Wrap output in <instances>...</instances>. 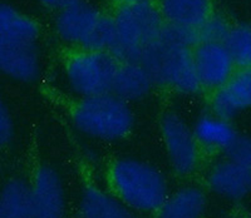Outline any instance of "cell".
Wrapping results in <instances>:
<instances>
[{"label":"cell","mask_w":251,"mask_h":218,"mask_svg":"<svg viewBox=\"0 0 251 218\" xmlns=\"http://www.w3.org/2000/svg\"><path fill=\"white\" fill-rule=\"evenodd\" d=\"M197 43L194 31L165 24L160 38L146 51L140 63L151 74L154 84L177 93L194 94L201 89L192 54Z\"/></svg>","instance_id":"obj_1"},{"label":"cell","mask_w":251,"mask_h":218,"mask_svg":"<svg viewBox=\"0 0 251 218\" xmlns=\"http://www.w3.org/2000/svg\"><path fill=\"white\" fill-rule=\"evenodd\" d=\"M111 192L132 211L158 212L169 198V183L160 170L136 158H118L108 170Z\"/></svg>","instance_id":"obj_2"},{"label":"cell","mask_w":251,"mask_h":218,"mask_svg":"<svg viewBox=\"0 0 251 218\" xmlns=\"http://www.w3.org/2000/svg\"><path fill=\"white\" fill-rule=\"evenodd\" d=\"M114 40L111 53L120 62H141L160 38L165 22L152 1L118 6L113 15Z\"/></svg>","instance_id":"obj_3"},{"label":"cell","mask_w":251,"mask_h":218,"mask_svg":"<svg viewBox=\"0 0 251 218\" xmlns=\"http://www.w3.org/2000/svg\"><path fill=\"white\" fill-rule=\"evenodd\" d=\"M72 122L84 136L112 142L131 133L134 117L128 103L111 92L78 99L72 108Z\"/></svg>","instance_id":"obj_4"},{"label":"cell","mask_w":251,"mask_h":218,"mask_svg":"<svg viewBox=\"0 0 251 218\" xmlns=\"http://www.w3.org/2000/svg\"><path fill=\"white\" fill-rule=\"evenodd\" d=\"M55 29L60 39L75 49L111 51L113 46V17L82 0L60 10Z\"/></svg>","instance_id":"obj_5"},{"label":"cell","mask_w":251,"mask_h":218,"mask_svg":"<svg viewBox=\"0 0 251 218\" xmlns=\"http://www.w3.org/2000/svg\"><path fill=\"white\" fill-rule=\"evenodd\" d=\"M118 64L108 50L75 49L64 65L69 89L78 99L111 93Z\"/></svg>","instance_id":"obj_6"},{"label":"cell","mask_w":251,"mask_h":218,"mask_svg":"<svg viewBox=\"0 0 251 218\" xmlns=\"http://www.w3.org/2000/svg\"><path fill=\"white\" fill-rule=\"evenodd\" d=\"M161 134L172 170L180 176H190L199 167L201 147L194 130L178 114L167 113L161 121Z\"/></svg>","instance_id":"obj_7"},{"label":"cell","mask_w":251,"mask_h":218,"mask_svg":"<svg viewBox=\"0 0 251 218\" xmlns=\"http://www.w3.org/2000/svg\"><path fill=\"white\" fill-rule=\"evenodd\" d=\"M196 77L201 88L217 91L231 79L236 65L224 42H199L192 49Z\"/></svg>","instance_id":"obj_8"},{"label":"cell","mask_w":251,"mask_h":218,"mask_svg":"<svg viewBox=\"0 0 251 218\" xmlns=\"http://www.w3.org/2000/svg\"><path fill=\"white\" fill-rule=\"evenodd\" d=\"M34 218H63L66 195L60 176L50 166H40L30 183Z\"/></svg>","instance_id":"obj_9"},{"label":"cell","mask_w":251,"mask_h":218,"mask_svg":"<svg viewBox=\"0 0 251 218\" xmlns=\"http://www.w3.org/2000/svg\"><path fill=\"white\" fill-rule=\"evenodd\" d=\"M206 182L215 194L228 201H241L251 193V170L226 157L210 167Z\"/></svg>","instance_id":"obj_10"},{"label":"cell","mask_w":251,"mask_h":218,"mask_svg":"<svg viewBox=\"0 0 251 218\" xmlns=\"http://www.w3.org/2000/svg\"><path fill=\"white\" fill-rule=\"evenodd\" d=\"M249 108H251V69H239L224 87L212 93L211 111L230 121Z\"/></svg>","instance_id":"obj_11"},{"label":"cell","mask_w":251,"mask_h":218,"mask_svg":"<svg viewBox=\"0 0 251 218\" xmlns=\"http://www.w3.org/2000/svg\"><path fill=\"white\" fill-rule=\"evenodd\" d=\"M39 71V54L34 44L0 43V73L26 83L37 79Z\"/></svg>","instance_id":"obj_12"},{"label":"cell","mask_w":251,"mask_h":218,"mask_svg":"<svg viewBox=\"0 0 251 218\" xmlns=\"http://www.w3.org/2000/svg\"><path fill=\"white\" fill-rule=\"evenodd\" d=\"M157 6L165 24L194 33L214 14L211 0H160Z\"/></svg>","instance_id":"obj_13"},{"label":"cell","mask_w":251,"mask_h":218,"mask_svg":"<svg viewBox=\"0 0 251 218\" xmlns=\"http://www.w3.org/2000/svg\"><path fill=\"white\" fill-rule=\"evenodd\" d=\"M154 82L140 62H120L112 84V93L125 102L143 99L151 92Z\"/></svg>","instance_id":"obj_14"},{"label":"cell","mask_w":251,"mask_h":218,"mask_svg":"<svg viewBox=\"0 0 251 218\" xmlns=\"http://www.w3.org/2000/svg\"><path fill=\"white\" fill-rule=\"evenodd\" d=\"M192 130L201 149L212 152H226L237 136L230 121L215 113L201 116Z\"/></svg>","instance_id":"obj_15"},{"label":"cell","mask_w":251,"mask_h":218,"mask_svg":"<svg viewBox=\"0 0 251 218\" xmlns=\"http://www.w3.org/2000/svg\"><path fill=\"white\" fill-rule=\"evenodd\" d=\"M82 218H136L133 211L113 193L98 187H87L79 201Z\"/></svg>","instance_id":"obj_16"},{"label":"cell","mask_w":251,"mask_h":218,"mask_svg":"<svg viewBox=\"0 0 251 218\" xmlns=\"http://www.w3.org/2000/svg\"><path fill=\"white\" fill-rule=\"evenodd\" d=\"M207 208V197L201 188L187 186L169 195L158 218H202Z\"/></svg>","instance_id":"obj_17"},{"label":"cell","mask_w":251,"mask_h":218,"mask_svg":"<svg viewBox=\"0 0 251 218\" xmlns=\"http://www.w3.org/2000/svg\"><path fill=\"white\" fill-rule=\"evenodd\" d=\"M38 37L39 26L33 18L0 3V43L34 44Z\"/></svg>","instance_id":"obj_18"},{"label":"cell","mask_w":251,"mask_h":218,"mask_svg":"<svg viewBox=\"0 0 251 218\" xmlns=\"http://www.w3.org/2000/svg\"><path fill=\"white\" fill-rule=\"evenodd\" d=\"M0 218H34L30 183L14 178L4 184L0 190Z\"/></svg>","instance_id":"obj_19"},{"label":"cell","mask_w":251,"mask_h":218,"mask_svg":"<svg viewBox=\"0 0 251 218\" xmlns=\"http://www.w3.org/2000/svg\"><path fill=\"white\" fill-rule=\"evenodd\" d=\"M224 44L231 55L236 68L251 69V26L246 24L231 25Z\"/></svg>","instance_id":"obj_20"},{"label":"cell","mask_w":251,"mask_h":218,"mask_svg":"<svg viewBox=\"0 0 251 218\" xmlns=\"http://www.w3.org/2000/svg\"><path fill=\"white\" fill-rule=\"evenodd\" d=\"M230 28L231 25L227 23L225 18L214 13L197 30V40L199 42H224Z\"/></svg>","instance_id":"obj_21"},{"label":"cell","mask_w":251,"mask_h":218,"mask_svg":"<svg viewBox=\"0 0 251 218\" xmlns=\"http://www.w3.org/2000/svg\"><path fill=\"white\" fill-rule=\"evenodd\" d=\"M225 153L227 158L251 170V137L237 134Z\"/></svg>","instance_id":"obj_22"},{"label":"cell","mask_w":251,"mask_h":218,"mask_svg":"<svg viewBox=\"0 0 251 218\" xmlns=\"http://www.w3.org/2000/svg\"><path fill=\"white\" fill-rule=\"evenodd\" d=\"M14 136V123L5 100L0 94V147H5Z\"/></svg>","instance_id":"obj_23"},{"label":"cell","mask_w":251,"mask_h":218,"mask_svg":"<svg viewBox=\"0 0 251 218\" xmlns=\"http://www.w3.org/2000/svg\"><path fill=\"white\" fill-rule=\"evenodd\" d=\"M40 3L49 9H54V10H63V9L68 8L73 4L78 3L80 0H39Z\"/></svg>","instance_id":"obj_24"},{"label":"cell","mask_w":251,"mask_h":218,"mask_svg":"<svg viewBox=\"0 0 251 218\" xmlns=\"http://www.w3.org/2000/svg\"><path fill=\"white\" fill-rule=\"evenodd\" d=\"M113 3L121 5H127V4H133V3H143V1H152V0H112Z\"/></svg>","instance_id":"obj_25"}]
</instances>
